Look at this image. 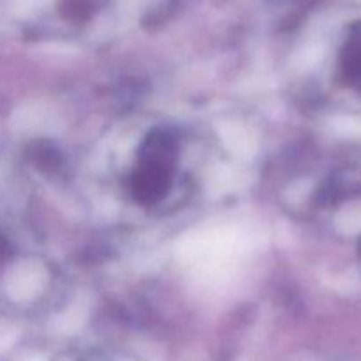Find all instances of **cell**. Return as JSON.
I'll use <instances>...</instances> for the list:
<instances>
[{
  "mask_svg": "<svg viewBox=\"0 0 361 361\" xmlns=\"http://www.w3.org/2000/svg\"><path fill=\"white\" fill-rule=\"evenodd\" d=\"M66 7L67 11H69V16L81 18L85 16V14L90 13L92 0H67Z\"/></svg>",
  "mask_w": 361,
  "mask_h": 361,
  "instance_id": "cell-1",
  "label": "cell"
}]
</instances>
